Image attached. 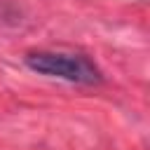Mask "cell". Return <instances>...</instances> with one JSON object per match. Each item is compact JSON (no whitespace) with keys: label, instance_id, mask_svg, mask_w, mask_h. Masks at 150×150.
<instances>
[{"label":"cell","instance_id":"6da1fadb","mask_svg":"<svg viewBox=\"0 0 150 150\" xmlns=\"http://www.w3.org/2000/svg\"><path fill=\"white\" fill-rule=\"evenodd\" d=\"M26 66L40 75L47 77H59L73 84H98L103 82V75L98 66L84 56V54H70V52H28L26 54Z\"/></svg>","mask_w":150,"mask_h":150}]
</instances>
